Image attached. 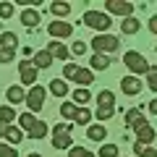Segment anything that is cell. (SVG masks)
<instances>
[{"label":"cell","mask_w":157,"mask_h":157,"mask_svg":"<svg viewBox=\"0 0 157 157\" xmlns=\"http://www.w3.org/2000/svg\"><path fill=\"white\" fill-rule=\"evenodd\" d=\"M139 118H141V110H139V107H134V110H128V113L123 115V121H126V126H134Z\"/></svg>","instance_id":"cell-36"},{"label":"cell","mask_w":157,"mask_h":157,"mask_svg":"<svg viewBox=\"0 0 157 157\" xmlns=\"http://www.w3.org/2000/svg\"><path fill=\"white\" fill-rule=\"evenodd\" d=\"M29 157H42V155H37V152H32V155H29Z\"/></svg>","instance_id":"cell-45"},{"label":"cell","mask_w":157,"mask_h":157,"mask_svg":"<svg viewBox=\"0 0 157 157\" xmlns=\"http://www.w3.org/2000/svg\"><path fill=\"white\" fill-rule=\"evenodd\" d=\"M144 149H147V147H144V144H139V141L134 144V155H139V157H141V152H144Z\"/></svg>","instance_id":"cell-42"},{"label":"cell","mask_w":157,"mask_h":157,"mask_svg":"<svg viewBox=\"0 0 157 157\" xmlns=\"http://www.w3.org/2000/svg\"><path fill=\"white\" fill-rule=\"evenodd\" d=\"M47 32H50L52 39H68V37L73 34V26H71L68 21H50Z\"/></svg>","instance_id":"cell-8"},{"label":"cell","mask_w":157,"mask_h":157,"mask_svg":"<svg viewBox=\"0 0 157 157\" xmlns=\"http://www.w3.org/2000/svg\"><path fill=\"white\" fill-rule=\"evenodd\" d=\"M76 113H78V105H73V102H63V105H60V115L68 118V121H73Z\"/></svg>","instance_id":"cell-26"},{"label":"cell","mask_w":157,"mask_h":157,"mask_svg":"<svg viewBox=\"0 0 157 157\" xmlns=\"http://www.w3.org/2000/svg\"><path fill=\"white\" fill-rule=\"evenodd\" d=\"M78 126H89V121H92V113L86 110V107H78V113H76V118H73Z\"/></svg>","instance_id":"cell-29"},{"label":"cell","mask_w":157,"mask_h":157,"mask_svg":"<svg viewBox=\"0 0 157 157\" xmlns=\"http://www.w3.org/2000/svg\"><path fill=\"white\" fill-rule=\"evenodd\" d=\"M13 16V3H0V18H11Z\"/></svg>","instance_id":"cell-37"},{"label":"cell","mask_w":157,"mask_h":157,"mask_svg":"<svg viewBox=\"0 0 157 157\" xmlns=\"http://www.w3.org/2000/svg\"><path fill=\"white\" fill-rule=\"evenodd\" d=\"M18 123H21V128L29 134V131L34 128V123H37V118H34L32 113H24V115H18Z\"/></svg>","instance_id":"cell-27"},{"label":"cell","mask_w":157,"mask_h":157,"mask_svg":"<svg viewBox=\"0 0 157 157\" xmlns=\"http://www.w3.org/2000/svg\"><path fill=\"white\" fill-rule=\"evenodd\" d=\"M89 100H92V94H89V89H84V86H78V89L73 92V105L84 107V105H86Z\"/></svg>","instance_id":"cell-23"},{"label":"cell","mask_w":157,"mask_h":157,"mask_svg":"<svg viewBox=\"0 0 157 157\" xmlns=\"http://www.w3.org/2000/svg\"><path fill=\"white\" fill-rule=\"evenodd\" d=\"M6 139H8V144H11V147H18V144H21V139H24V131L16 128V126H8Z\"/></svg>","instance_id":"cell-22"},{"label":"cell","mask_w":157,"mask_h":157,"mask_svg":"<svg viewBox=\"0 0 157 157\" xmlns=\"http://www.w3.org/2000/svg\"><path fill=\"white\" fill-rule=\"evenodd\" d=\"M71 52H73V55H76V58H81V55H84V52H86V45H84V42H73Z\"/></svg>","instance_id":"cell-39"},{"label":"cell","mask_w":157,"mask_h":157,"mask_svg":"<svg viewBox=\"0 0 157 157\" xmlns=\"http://www.w3.org/2000/svg\"><path fill=\"white\" fill-rule=\"evenodd\" d=\"M105 8H107V16H110V13L123 16V18H131V16H134V3H128V0H107Z\"/></svg>","instance_id":"cell-7"},{"label":"cell","mask_w":157,"mask_h":157,"mask_svg":"<svg viewBox=\"0 0 157 157\" xmlns=\"http://www.w3.org/2000/svg\"><path fill=\"white\" fill-rule=\"evenodd\" d=\"M6 97H8V105H21V102H26V92H24V89H21L18 84L8 86Z\"/></svg>","instance_id":"cell-13"},{"label":"cell","mask_w":157,"mask_h":157,"mask_svg":"<svg viewBox=\"0 0 157 157\" xmlns=\"http://www.w3.org/2000/svg\"><path fill=\"white\" fill-rule=\"evenodd\" d=\"M6 134H8V126H6V123H0V136H6Z\"/></svg>","instance_id":"cell-44"},{"label":"cell","mask_w":157,"mask_h":157,"mask_svg":"<svg viewBox=\"0 0 157 157\" xmlns=\"http://www.w3.org/2000/svg\"><path fill=\"white\" fill-rule=\"evenodd\" d=\"M52 60H55V58H52L47 50H39L37 55H34V60H32V63H34V68L39 71V68H50V66H52Z\"/></svg>","instance_id":"cell-14"},{"label":"cell","mask_w":157,"mask_h":157,"mask_svg":"<svg viewBox=\"0 0 157 157\" xmlns=\"http://www.w3.org/2000/svg\"><path fill=\"white\" fill-rule=\"evenodd\" d=\"M84 24H86L89 29H94L97 34H105L107 29H110L113 18L107 16V13H102V11H86V13H84Z\"/></svg>","instance_id":"cell-1"},{"label":"cell","mask_w":157,"mask_h":157,"mask_svg":"<svg viewBox=\"0 0 157 157\" xmlns=\"http://www.w3.org/2000/svg\"><path fill=\"white\" fill-rule=\"evenodd\" d=\"M0 157H18V147H11L6 141H0Z\"/></svg>","instance_id":"cell-34"},{"label":"cell","mask_w":157,"mask_h":157,"mask_svg":"<svg viewBox=\"0 0 157 157\" xmlns=\"http://www.w3.org/2000/svg\"><path fill=\"white\" fill-rule=\"evenodd\" d=\"M149 113H155V115H157V100H152V102H149Z\"/></svg>","instance_id":"cell-43"},{"label":"cell","mask_w":157,"mask_h":157,"mask_svg":"<svg viewBox=\"0 0 157 157\" xmlns=\"http://www.w3.org/2000/svg\"><path fill=\"white\" fill-rule=\"evenodd\" d=\"M18 71H21V84H32L34 86V81H37V68H34V63L32 60H21L18 63Z\"/></svg>","instance_id":"cell-9"},{"label":"cell","mask_w":157,"mask_h":157,"mask_svg":"<svg viewBox=\"0 0 157 157\" xmlns=\"http://www.w3.org/2000/svg\"><path fill=\"white\" fill-rule=\"evenodd\" d=\"M73 81H76V84H81V86L86 89V86H89L92 81H94V73H92L89 68H78V71H76V76H73Z\"/></svg>","instance_id":"cell-15"},{"label":"cell","mask_w":157,"mask_h":157,"mask_svg":"<svg viewBox=\"0 0 157 157\" xmlns=\"http://www.w3.org/2000/svg\"><path fill=\"white\" fill-rule=\"evenodd\" d=\"M0 42H3V47H16L18 37L13 32H3V34H0Z\"/></svg>","instance_id":"cell-33"},{"label":"cell","mask_w":157,"mask_h":157,"mask_svg":"<svg viewBox=\"0 0 157 157\" xmlns=\"http://www.w3.org/2000/svg\"><path fill=\"white\" fill-rule=\"evenodd\" d=\"M47 52H50L52 58H58V60H63V63H66L68 58H71V52H68V47L63 45V42H58V39L47 45Z\"/></svg>","instance_id":"cell-12"},{"label":"cell","mask_w":157,"mask_h":157,"mask_svg":"<svg viewBox=\"0 0 157 157\" xmlns=\"http://www.w3.org/2000/svg\"><path fill=\"white\" fill-rule=\"evenodd\" d=\"M47 131H50V126H47L45 121H37V123H34V128L29 131V136H32V139H45Z\"/></svg>","instance_id":"cell-24"},{"label":"cell","mask_w":157,"mask_h":157,"mask_svg":"<svg viewBox=\"0 0 157 157\" xmlns=\"http://www.w3.org/2000/svg\"><path fill=\"white\" fill-rule=\"evenodd\" d=\"M113 115H115V107H97V110H94L97 121H110Z\"/></svg>","instance_id":"cell-31"},{"label":"cell","mask_w":157,"mask_h":157,"mask_svg":"<svg viewBox=\"0 0 157 157\" xmlns=\"http://www.w3.org/2000/svg\"><path fill=\"white\" fill-rule=\"evenodd\" d=\"M97 107H115V94L110 89H102L97 94Z\"/></svg>","instance_id":"cell-17"},{"label":"cell","mask_w":157,"mask_h":157,"mask_svg":"<svg viewBox=\"0 0 157 157\" xmlns=\"http://www.w3.org/2000/svg\"><path fill=\"white\" fill-rule=\"evenodd\" d=\"M68 157H94V152L86 149V147H76L73 144L71 149H68Z\"/></svg>","instance_id":"cell-28"},{"label":"cell","mask_w":157,"mask_h":157,"mask_svg":"<svg viewBox=\"0 0 157 157\" xmlns=\"http://www.w3.org/2000/svg\"><path fill=\"white\" fill-rule=\"evenodd\" d=\"M121 92H123V94H128V97H136V94L141 92V78H136V76L121 78Z\"/></svg>","instance_id":"cell-10"},{"label":"cell","mask_w":157,"mask_h":157,"mask_svg":"<svg viewBox=\"0 0 157 157\" xmlns=\"http://www.w3.org/2000/svg\"><path fill=\"white\" fill-rule=\"evenodd\" d=\"M39 21H42V16H39L37 8H24V11H21V24H24L26 29L39 26Z\"/></svg>","instance_id":"cell-11"},{"label":"cell","mask_w":157,"mask_h":157,"mask_svg":"<svg viewBox=\"0 0 157 157\" xmlns=\"http://www.w3.org/2000/svg\"><path fill=\"white\" fill-rule=\"evenodd\" d=\"M89 63H92V68H94V71H105V68L110 66L113 60H110V58H107V55H102V52H94Z\"/></svg>","instance_id":"cell-19"},{"label":"cell","mask_w":157,"mask_h":157,"mask_svg":"<svg viewBox=\"0 0 157 157\" xmlns=\"http://www.w3.org/2000/svg\"><path fill=\"white\" fill-rule=\"evenodd\" d=\"M50 11H52V16H55V18H66L68 13H71V6L63 3V0H55V3L50 6Z\"/></svg>","instance_id":"cell-18"},{"label":"cell","mask_w":157,"mask_h":157,"mask_svg":"<svg viewBox=\"0 0 157 157\" xmlns=\"http://www.w3.org/2000/svg\"><path fill=\"white\" fill-rule=\"evenodd\" d=\"M45 97H47V89L42 84H34L32 89L26 92V102H24V105H26L29 110H42V107H45Z\"/></svg>","instance_id":"cell-6"},{"label":"cell","mask_w":157,"mask_h":157,"mask_svg":"<svg viewBox=\"0 0 157 157\" xmlns=\"http://www.w3.org/2000/svg\"><path fill=\"white\" fill-rule=\"evenodd\" d=\"M100 157H121V149L115 144H102L100 147Z\"/></svg>","instance_id":"cell-30"},{"label":"cell","mask_w":157,"mask_h":157,"mask_svg":"<svg viewBox=\"0 0 157 157\" xmlns=\"http://www.w3.org/2000/svg\"><path fill=\"white\" fill-rule=\"evenodd\" d=\"M131 128L136 131V141H139V144H144V147H147V144H152V141H155V136H157V134H155V128L149 126V121H147L144 115H141L139 121L131 126Z\"/></svg>","instance_id":"cell-4"},{"label":"cell","mask_w":157,"mask_h":157,"mask_svg":"<svg viewBox=\"0 0 157 157\" xmlns=\"http://www.w3.org/2000/svg\"><path fill=\"white\" fill-rule=\"evenodd\" d=\"M139 29H141V21H139V18H134V16L121 21V32H123V34H136Z\"/></svg>","instance_id":"cell-16"},{"label":"cell","mask_w":157,"mask_h":157,"mask_svg":"<svg viewBox=\"0 0 157 157\" xmlns=\"http://www.w3.org/2000/svg\"><path fill=\"white\" fill-rule=\"evenodd\" d=\"M71 128H73V126H68V123L52 126V147H55V149H71V147H73Z\"/></svg>","instance_id":"cell-2"},{"label":"cell","mask_w":157,"mask_h":157,"mask_svg":"<svg viewBox=\"0 0 157 157\" xmlns=\"http://www.w3.org/2000/svg\"><path fill=\"white\" fill-rule=\"evenodd\" d=\"M76 71H78L76 63H66V66H63V76H66V78H73V76H76Z\"/></svg>","instance_id":"cell-38"},{"label":"cell","mask_w":157,"mask_h":157,"mask_svg":"<svg viewBox=\"0 0 157 157\" xmlns=\"http://www.w3.org/2000/svg\"><path fill=\"white\" fill-rule=\"evenodd\" d=\"M16 58V47H0V63H11Z\"/></svg>","instance_id":"cell-35"},{"label":"cell","mask_w":157,"mask_h":157,"mask_svg":"<svg viewBox=\"0 0 157 157\" xmlns=\"http://www.w3.org/2000/svg\"><path fill=\"white\" fill-rule=\"evenodd\" d=\"M123 63H126V68H128L131 73H147L149 71V63L144 60V55L141 52H136V50H128L123 55Z\"/></svg>","instance_id":"cell-5"},{"label":"cell","mask_w":157,"mask_h":157,"mask_svg":"<svg viewBox=\"0 0 157 157\" xmlns=\"http://www.w3.org/2000/svg\"><path fill=\"white\" fill-rule=\"evenodd\" d=\"M149 32H152V34H157V16H152V18H149Z\"/></svg>","instance_id":"cell-41"},{"label":"cell","mask_w":157,"mask_h":157,"mask_svg":"<svg viewBox=\"0 0 157 157\" xmlns=\"http://www.w3.org/2000/svg\"><path fill=\"white\" fill-rule=\"evenodd\" d=\"M86 136H89L92 141H105V136H107V128L105 126H89V128H86Z\"/></svg>","instance_id":"cell-20"},{"label":"cell","mask_w":157,"mask_h":157,"mask_svg":"<svg viewBox=\"0 0 157 157\" xmlns=\"http://www.w3.org/2000/svg\"><path fill=\"white\" fill-rule=\"evenodd\" d=\"M147 86L157 92V66H149V71H147Z\"/></svg>","instance_id":"cell-32"},{"label":"cell","mask_w":157,"mask_h":157,"mask_svg":"<svg viewBox=\"0 0 157 157\" xmlns=\"http://www.w3.org/2000/svg\"><path fill=\"white\" fill-rule=\"evenodd\" d=\"M13 121H16V110H13L11 105H3V107H0V123L11 126Z\"/></svg>","instance_id":"cell-25"},{"label":"cell","mask_w":157,"mask_h":157,"mask_svg":"<svg viewBox=\"0 0 157 157\" xmlns=\"http://www.w3.org/2000/svg\"><path fill=\"white\" fill-rule=\"evenodd\" d=\"M92 47H94V52H118L121 50V39L113 37V34H97L94 39H92Z\"/></svg>","instance_id":"cell-3"},{"label":"cell","mask_w":157,"mask_h":157,"mask_svg":"<svg viewBox=\"0 0 157 157\" xmlns=\"http://www.w3.org/2000/svg\"><path fill=\"white\" fill-rule=\"evenodd\" d=\"M50 92L55 97H66L68 94V84L63 81V78H52V81H50Z\"/></svg>","instance_id":"cell-21"},{"label":"cell","mask_w":157,"mask_h":157,"mask_svg":"<svg viewBox=\"0 0 157 157\" xmlns=\"http://www.w3.org/2000/svg\"><path fill=\"white\" fill-rule=\"evenodd\" d=\"M141 157H157V149H152V147H147V149L141 152Z\"/></svg>","instance_id":"cell-40"}]
</instances>
